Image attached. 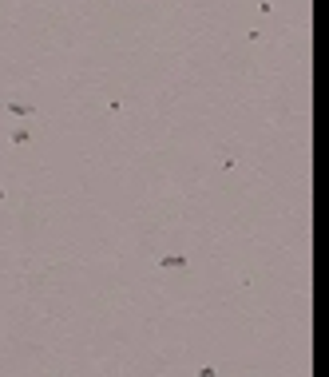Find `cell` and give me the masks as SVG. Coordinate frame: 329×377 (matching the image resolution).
<instances>
[{
    "label": "cell",
    "mask_w": 329,
    "mask_h": 377,
    "mask_svg": "<svg viewBox=\"0 0 329 377\" xmlns=\"http://www.w3.org/2000/svg\"><path fill=\"white\" fill-rule=\"evenodd\" d=\"M187 262H191L187 254H167V258H159V266H163V270H187Z\"/></svg>",
    "instance_id": "1"
},
{
    "label": "cell",
    "mask_w": 329,
    "mask_h": 377,
    "mask_svg": "<svg viewBox=\"0 0 329 377\" xmlns=\"http://www.w3.org/2000/svg\"><path fill=\"white\" fill-rule=\"evenodd\" d=\"M8 115H16V119H32L36 107L32 103H8Z\"/></svg>",
    "instance_id": "2"
},
{
    "label": "cell",
    "mask_w": 329,
    "mask_h": 377,
    "mask_svg": "<svg viewBox=\"0 0 329 377\" xmlns=\"http://www.w3.org/2000/svg\"><path fill=\"white\" fill-rule=\"evenodd\" d=\"M24 143H32V131H28V127H16V131H12V147H24Z\"/></svg>",
    "instance_id": "3"
},
{
    "label": "cell",
    "mask_w": 329,
    "mask_h": 377,
    "mask_svg": "<svg viewBox=\"0 0 329 377\" xmlns=\"http://www.w3.org/2000/svg\"><path fill=\"white\" fill-rule=\"evenodd\" d=\"M0 202H4V191H0Z\"/></svg>",
    "instance_id": "4"
}]
</instances>
